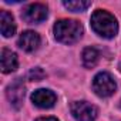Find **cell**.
I'll list each match as a JSON object with an SVG mask.
<instances>
[{
  "label": "cell",
  "instance_id": "1",
  "mask_svg": "<svg viewBox=\"0 0 121 121\" xmlns=\"http://www.w3.org/2000/svg\"><path fill=\"white\" fill-rule=\"evenodd\" d=\"M83 36V26L77 20L63 19L54 24V37L63 44L77 43Z\"/></svg>",
  "mask_w": 121,
  "mask_h": 121
},
{
  "label": "cell",
  "instance_id": "2",
  "mask_svg": "<svg viewBox=\"0 0 121 121\" xmlns=\"http://www.w3.org/2000/svg\"><path fill=\"white\" fill-rule=\"evenodd\" d=\"M91 27L98 36L104 39H112L118 31V23L115 17L105 10H95L93 13Z\"/></svg>",
  "mask_w": 121,
  "mask_h": 121
},
{
  "label": "cell",
  "instance_id": "3",
  "mask_svg": "<svg viewBox=\"0 0 121 121\" xmlns=\"http://www.w3.org/2000/svg\"><path fill=\"white\" fill-rule=\"evenodd\" d=\"M115 88H117L115 80L112 78L111 74L105 71L98 73L93 80V90L98 97H110L114 94Z\"/></svg>",
  "mask_w": 121,
  "mask_h": 121
},
{
  "label": "cell",
  "instance_id": "4",
  "mask_svg": "<svg viewBox=\"0 0 121 121\" xmlns=\"http://www.w3.org/2000/svg\"><path fill=\"white\" fill-rule=\"evenodd\" d=\"M71 114L77 121H94L97 118V107L87 101H74L71 104Z\"/></svg>",
  "mask_w": 121,
  "mask_h": 121
},
{
  "label": "cell",
  "instance_id": "5",
  "mask_svg": "<svg viewBox=\"0 0 121 121\" xmlns=\"http://www.w3.org/2000/svg\"><path fill=\"white\" fill-rule=\"evenodd\" d=\"M47 17V7L41 3H33L23 9L22 19L27 23H41Z\"/></svg>",
  "mask_w": 121,
  "mask_h": 121
},
{
  "label": "cell",
  "instance_id": "6",
  "mask_svg": "<svg viewBox=\"0 0 121 121\" xmlns=\"http://www.w3.org/2000/svg\"><path fill=\"white\" fill-rule=\"evenodd\" d=\"M56 100H57L56 94L51 90H47V88L36 90L31 94V101L39 108H51L56 104Z\"/></svg>",
  "mask_w": 121,
  "mask_h": 121
},
{
  "label": "cell",
  "instance_id": "7",
  "mask_svg": "<svg viewBox=\"0 0 121 121\" xmlns=\"http://www.w3.org/2000/svg\"><path fill=\"white\" fill-rule=\"evenodd\" d=\"M40 46V36L33 30H26L19 37V47L27 53H33Z\"/></svg>",
  "mask_w": 121,
  "mask_h": 121
},
{
  "label": "cell",
  "instance_id": "8",
  "mask_svg": "<svg viewBox=\"0 0 121 121\" xmlns=\"http://www.w3.org/2000/svg\"><path fill=\"white\" fill-rule=\"evenodd\" d=\"M24 94H26L24 86H23V83L19 81V80L14 81L13 84H10V86L7 87V91H6L7 100L10 101V104H12L16 110H19V108L22 107L23 100H24Z\"/></svg>",
  "mask_w": 121,
  "mask_h": 121
},
{
  "label": "cell",
  "instance_id": "9",
  "mask_svg": "<svg viewBox=\"0 0 121 121\" xmlns=\"http://www.w3.org/2000/svg\"><path fill=\"white\" fill-rule=\"evenodd\" d=\"M0 61H2V71L3 73H12L17 69L19 66V60H17V54L9 48H3L2 50V57H0Z\"/></svg>",
  "mask_w": 121,
  "mask_h": 121
},
{
  "label": "cell",
  "instance_id": "10",
  "mask_svg": "<svg viewBox=\"0 0 121 121\" xmlns=\"http://www.w3.org/2000/svg\"><path fill=\"white\" fill-rule=\"evenodd\" d=\"M0 30H2V34L3 37H12L14 33H16V23H14V19L13 16L6 12V10H2L0 12Z\"/></svg>",
  "mask_w": 121,
  "mask_h": 121
},
{
  "label": "cell",
  "instance_id": "11",
  "mask_svg": "<svg viewBox=\"0 0 121 121\" xmlns=\"http://www.w3.org/2000/svg\"><path fill=\"white\" fill-rule=\"evenodd\" d=\"M98 60H100V53H98L97 48H94V47L84 48V51H83V64H84L86 69L95 67Z\"/></svg>",
  "mask_w": 121,
  "mask_h": 121
},
{
  "label": "cell",
  "instance_id": "12",
  "mask_svg": "<svg viewBox=\"0 0 121 121\" xmlns=\"http://www.w3.org/2000/svg\"><path fill=\"white\" fill-rule=\"evenodd\" d=\"M66 9L71 10V12H84L86 9H88L91 6L90 2H83V0H74V2H64L63 3Z\"/></svg>",
  "mask_w": 121,
  "mask_h": 121
},
{
  "label": "cell",
  "instance_id": "13",
  "mask_svg": "<svg viewBox=\"0 0 121 121\" xmlns=\"http://www.w3.org/2000/svg\"><path fill=\"white\" fill-rule=\"evenodd\" d=\"M44 77H46V73H44L40 67L31 69V70H30V73H29V78H30L31 81H41Z\"/></svg>",
  "mask_w": 121,
  "mask_h": 121
},
{
  "label": "cell",
  "instance_id": "14",
  "mask_svg": "<svg viewBox=\"0 0 121 121\" xmlns=\"http://www.w3.org/2000/svg\"><path fill=\"white\" fill-rule=\"evenodd\" d=\"M36 121H58V120L54 118V117H40V118H37Z\"/></svg>",
  "mask_w": 121,
  "mask_h": 121
},
{
  "label": "cell",
  "instance_id": "15",
  "mask_svg": "<svg viewBox=\"0 0 121 121\" xmlns=\"http://www.w3.org/2000/svg\"><path fill=\"white\" fill-rule=\"evenodd\" d=\"M120 70H121V64H120Z\"/></svg>",
  "mask_w": 121,
  "mask_h": 121
},
{
  "label": "cell",
  "instance_id": "16",
  "mask_svg": "<svg viewBox=\"0 0 121 121\" xmlns=\"http://www.w3.org/2000/svg\"><path fill=\"white\" fill-rule=\"evenodd\" d=\"M120 107H121V103H120Z\"/></svg>",
  "mask_w": 121,
  "mask_h": 121
}]
</instances>
